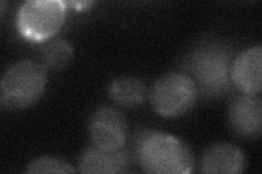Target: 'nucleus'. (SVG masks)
Masks as SVG:
<instances>
[{
	"instance_id": "obj_1",
	"label": "nucleus",
	"mask_w": 262,
	"mask_h": 174,
	"mask_svg": "<svg viewBox=\"0 0 262 174\" xmlns=\"http://www.w3.org/2000/svg\"><path fill=\"white\" fill-rule=\"evenodd\" d=\"M135 156L143 171L155 174H188L194 159L184 140L162 132L145 130L136 137Z\"/></svg>"
},
{
	"instance_id": "obj_2",
	"label": "nucleus",
	"mask_w": 262,
	"mask_h": 174,
	"mask_svg": "<svg viewBox=\"0 0 262 174\" xmlns=\"http://www.w3.org/2000/svg\"><path fill=\"white\" fill-rule=\"evenodd\" d=\"M234 52L227 45L208 41L195 47L187 56L185 68L198 88L209 97H222L231 92V69Z\"/></svg>"
},
{
	"instance_id": "obj_3",
	"label": "nucleus",
	"mask_w": 262,
	"mask_h": 174,
	"mask_svg": "<svg viewBox=\"0 0 262 174\" xmlns=\"http://www.w3.org/2000/svg\"><path fill=\"white\" fill-rule=\"evenodd\" d=\"M46 71L42 64L31 60H21L10 65L0 82L2 106L16 110L34 104L46 87Z\"/></svg>"
},
{
	"instance_id": "obj_4",
	"label": "nucleus",
	"mask_w": 262,
	"mask_h": 174,
	"mask_svg": "<svg viewBox=\"0 0 262 174\" xmlns=\"http://www.w3.org/2000/svg\"><path fill=\"white\" fill-rule=\"evenodd\" d=\"M199 88L185 72H169L154 82L150 101L154 111L164 118H176L189 111L198 101Z\"/></svg>"
},
{
	"instance_id": "obj_5",
	"label": "nucleus",
	"mask_w": 262,
	"mask_h": 174,
	"mask_svg": "<svg viewBox=\"0 0 262 174\" xmlns=\"http://www.w3.org/2000/svg\"><path fill=\"white\" fill-rule=\"evenodd\" d=\"M67 4L60 0H29L16 14V28L29 40L46 41L58 32L66 19Z\"/></svg>"
},
{
	"instance_id": "obj_6",
	"label": "nucleus",
	"mask_w": 262,
	"mask_h": 174,
	"mask_svg": "<svg viewBox=\"0 0 262 174\" xmlns=\"http://www.w3.org/2000/svg\"><path fill=\"white\" fill-rule=\"evenodd\" d=\"M89 135L96 148L105 152L120 151L128 135L125 115L114 107L97 108L89 122Z\"/></svg>"
},
{
	"instance_id": "obj_7",
	"label": "nucleus",
	"mask_w": 262,
	"mask_h": 174,
	"mask_svg": "<svg viewBox=\"0 0 262 174\" xmlns=\"http://www.w3.org/2000/svg\"><path fill=\"white\" fill-rule=\"evenodd\" d=\"M229 127L243 137L255 138L262 127V103L258 95L242 94L234 98L227 111Z\"/></svg>"
},
{
	"instance_id": "obj_8",
	"label": "nucleus",
	"mask_w": 262,
	"mask_h": 174,
	"mask_svg": "<svg viewBox=\"0 0 262 174\" xmlns=\"http://www.w3.org/2000/svg\"><path fill=\"white\" fill-rule=\"evenodd\" d=\"M262 49L249 47L235 57L231 69L233 86L242 94L259 95L262 89Z\"/></svg>"
},
{
	"instance_id": "obj_9",
	"label": "nucleus",
	"mask_w": 262,
	"mask_h": 174,
	"mask_svg": "<svg viewBox=\"0 0 262 174\" xmlns=\"http://www.w3.org/2000/svg\"><path fill=\"white\" fill-rule=\"evenodd\" d=\"M246 156L232 143L221 142L211 145L204 152L200 162L202 173L239 174L245 171Z\"/></svg>"
},
{
	"instance_id": "obj_10",
	"label": "nucleus",
	"mask_w": 262,
	"mask_h": 174,
	"mask_svg": "<svg viewBox=\"0 0 262 174\" xmlns=\"http://www.w3.org/2000/svg\"><path fill=\"white\" fill-rule=\"evenodd\" d=\"M129 170V156L127 152H105L95 146L89 147L79 159L80 173L113 174L126 173Z\"/></svg>"
},
{
	"instance_id": "obj_11",
	"label": "nucleus",
	"mask_w": 262,
	"mask_h": 174,
	"mask_svg": "<svg viewBox=\"0 0 262 174\" xmlns=\"http://www.w3.org/2000/svg\"><path fill=\"white\" fill-rule=\"evenodd\" d=\"M108 94L115 104L131 108L144 103L146 98V87L139 78L121 77L115 79L111 83Z\"/></svg>"
},
{
	"instance_id": "obj_12",
	"label": "nucleus",
	"mask_w": 262,
	"mask_h": 174,
	"mask_svg": "<svg viewBox=\"0 0 262 174\" xmlns=\"http://www.w3.org/2000/svg\"><path fill=\"white\" fill-rule=\"evenodd\" d=\"M73 57V47L66 39H53L45 43L39 51L40 64L46 70L63 69Z\"/></svg>"
},
{
	"instance_id": "obj_13",
	"label": "nucleus",
	"mask_w": 262,
	"mask_h": 174,
	"mask_svg": "<svg viewBox=\"0 0 262 174\" xmlns=\"http://www.w3.org/2000/svg\"><path fill=\"white\" fill-rule=\"evenodd\" d=\"M24 172L28 174H67L77 173L78 170L62 159L45 156L33 159Z\"/></svg>"
},
{
	"instance_id": "obj_14",
	"label": "nucleus",
	"mask_w": 262,
	"mask_h": 174,
	"mask_svg": "<svg viewBox=\"0 0 262 174\" xmlns=\"http://www.w3.org/2000/svg\"><path fill=\"white\" fill-rule=\"evenodd\" d=\"M66 4L70 5L71 7H73L77 10H84V9H88V8L93 3L92 2H70V3H66Z\"/></svg>"
}]
</instances>
